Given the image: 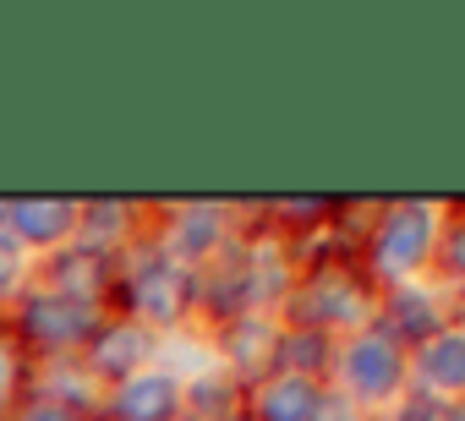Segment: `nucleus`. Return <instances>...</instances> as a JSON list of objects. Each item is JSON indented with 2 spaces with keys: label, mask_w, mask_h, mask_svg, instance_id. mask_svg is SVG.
Listing matches in <instances>:
<instances>
[{
  "label": "nucleus",
  "mask_w": 465,
  "mask_h": 421,
  "mask_svg": "<svg viewBox=\"0 0 465 421\" xmlns=\"http://www.w3.org/2000/svg\"><path fill=\"white\" fill-rule=\"evenodd\" d=\"M285 318L291 328H318V334H361L378 323V301L383 290L367 279V269L356 258H312L307 269L291 274L285 285Z\"/></svg>",
  "instance_id": "1"
},
{
  "label": "nucleus",
  "mask_w": 465,
  "mask_h": 421,
  "mask_svg": "<svg viewBox=\"0 0 465 421\" xmlns=\"http://www.w3.org/2000/svg\"><path fill=\"white\" fill-rule=\"evenodd\" d=\"M438 236H443V220H438L432 202H394V208H383L378 225L367 230V247H361L367 279L378 290L411 285L421 269H432Z\"/></svg>",
  "instance_id": "2"
},
{
  "label": "nucleus",
  "mask_w": 465,
  "mask_h": 421,
  "mask_svg": "<svg viewBox=\"0 0 465 421\" xmlns=\"http://www.w3.org/2000/svg\"><path fill=\"white\" fill-rule=\"evenodd\" d=\"M121 312L137 318L143 328H175L192 312V269H181L175 258H164L159 241H148L137 258H126L121 279H115Z\"/></svg>",
  "instance_id": "3"
},
{
  "label": "nucleus",
  "mask_w": 465,
  "mask_h": 421,
  "mask_svg": "<svg viewBox=\"0 0 465 421\" xmlns=\"http://www.w3.org/2000/svg\"><path fill=\"white\" fill-rule=\"evenodd\" d=\"M99 323H104V307L72 301V296H61V290H50V285L23 290V296H17V318H12L17 339H23L39 361H45V356H77V350L94 339Z\"/></svg>",
  "instance_id": "4"
},
{
  "label": "nucleus",
  "mask_w": 465,
  "mask_h": 421,
  "mask_svg": "<svg viewBox=\"0 0 465 421\" xmlns=\"http://www.w3.org/2000/svg\"><path fill=\"white\" fill-rule=\"evenodd\" d=\"M334 372L345 377V399L361 410V405H394L400 394H405V383H411V350L400 345V339H389L378 323L372 328H361V334H351L345 345H340V356H334Z\"/></svg>",
  "instance_id": "5"
},
{
  "label": "nucleus",
  "mask_w": 465,
  "mask_h": 421,
  "mask_svg": "<svg viewBox=\"0 0 465 421\" xmlns=\"http://www.w3.org/2000/svg\"><path fill=\"white\" fill-rule=\"evenodd\" d=\"M153 350H159V334H153V328H143V323L126 318V312H104V323L94 328V339H88L77 356H83V367H88L104 388H115V383L137 377V372L153 361Z\"/></svg>",
  "instance_id": "6"
},
{
  "label": "nucleus",
  "mask_w": 465,
  "mask_h": 421,
  "mask_svg": "<svg viewBox=\"0 0 465 421\" xmlns=\"http://www.w3.org/2000/svg\"><path fill=\"white\" fill-rule=\"evenodd\" d=\"M115 279H121V263L83 247V241H66L61 252H50V269H45V285L72 296V301H88V307H110L115 301Z\"/></svg>",
  "instance_id": "7"
},
{
  "label": "nucleus",
  "mask_w": 465,
  "mask_h": 421,
  "mask_svg": "<svg viewBox=\"0 0 465 421\" xmlns=\"http://www.w3.org/2000/svg\"><path fill=\"white\" fill-rule=\"evenodd\" d=\"M411 383H416V394H427L438 405L465 399V323H449L427 345L411 350Z\"/></svg>",
  "instance_id": "8"
},
{
  "label": "nucleus",
  "mask_w": 465,
  "mask_h": 421,
  "mask_svg": "<svg viewBox=\"0 0 465 421\" xmlns=\"http://www.w3.org/2000/svg\"><path fill=\"white\" fill-rule=\"evenodd\" d=\"M224 241H230V208H219V202H181L159 236L164 258H175L181 269L208 263Z\"/></svg>",
  "instance_id": "9"
},
{
  "label": "nucleus",
  "mask_w": 465,
  "mask_h": 421,
  "mask_svg": "<svg viewBox=\"0 0 465 421\" xmlns=\"http://www.w3.org/2000/svg\"><path fill=\"white\" fill-rule=\"evenodd\" d=\"M274 345H280V328L269 323V312H242V318L219 323V356L242 388H252L274 372Z\"/></svg>",
  "instance_id": "10"
},
{
  "label": "nucleus",
  "mask_w": 465,
  "mask_h": 421,
  "mask_svg": "<svg viewBox=\"0 0 465 421\" xmlns=\"http://www.w3.org/2000/svg\"><path fill=\"white\" fill-rule=\"evenodd\" d=\"M186 388L170 372H137L126 383L110 388L104 399V421H181Z\"/></svg>",
  "instance_id": "11"
},
{
  "label": "nucleus",
  "mask_w": 465,
  "mask_h": 421,
  "mask_svg": "<svg viewBox=\"0 0 465 421\" xmlns=\"http://www.w3.org/2000/svg\"><path fill=\"white\" fill-rule=\"evenodd\" d=\"M378 328H383L389 339H400L405 350H416V345H427L438 328H449V312H443V301H438L432 290H421V285H394V290H383V301H378Z\"/></svg>",
  "instance_id": "12"
},
{
  "label": "nucleus",
  "mask_w": 465,
  "mask_h": 421,
  "mask_svg": "<svg viewBox=\"0 0 465 421\" xmlns=\"http://www.w3.org/2000/svg\"><path fill=\"white\" fill-rule=\"evenodd\" d=\"M34 394L39 399H55V405H66L72 416H83V421H94V416H104V399H110V388L83 367V356H45L39 367H34Z\"/></svg>",
  "instance_id": "13"
},
{
  "label": "nucleus",
  "mask_w": 465,
  "mask_h": 421,
  "mask_svg": "<svg viewBox=\"0 0 465 421\" xmlns=\"http://www.w3.org/2000/svg\"><path fill=\"white\" fill-rule=\"evenodd\" d=\"M6 236L17 247H45L61 252L66 241H77V202H45V197H12L6 208Z\"/></svg>",
  "instance_id": "14"
},
{
  "label": "nucleus",
  "mask_w": 465,
  "mask_h": 421,
  "mask_svg": "<svg viewBox=\"0 0 465 421\" xmlns=\"http://www.w3.org/2000/svg\"><path fill=\"white\" fill-rule=\"evenodd\" d=\"M323 383H312V377H291V372H269L263 383H252L247 388V399H242V410L252 416V421H312V410L323 405Z\"/></svg>",
  "instance_id": "15"
},
{
  "label": "nucleus",
  "mask_w": 465,
  "mask_h": 421,
  "mask_svg": "<svg viewBox=\"0 0 465 421\" xmlns=\"http://www.w3.org/2000/svg\"><path fill=\"white\" fill-rule=\"evenodd\" d=\"M334 356H340V339L334 334H318V328H280V345H274V372H291V377H312L323 383L334 372Z\"/></svg>",
  "instance_id": "16"
},
{
  "label": "nucleus",
  "mask_w": 465,
  "mask_h": 421,
  "mask_svg": "<svg viewBox=\"0 0 465 421\" xmlns=\"http://www.w3.org/2000/svg\"><path fill=\"white\" fill-rule=\"evenodd\" d=\"M242 383L230 377V372H208L186 388V405H181V421H224V416H236L242 410Z\"/></svg>",
  "instance_id": "17"
},
{
  "label": "nucleus",
  "mask_w": 465,
  "mask_h": 421,
  "mask_svg": "<svg viewBox=\"0 0 465 421\" xmlns=\"http://www.w3.org/2000/svg\"><path fill=\"white\" fill-rule=\"evenodd\" d=\"M34 394V350L17 339V328L0 323V416H12Z\"/></svg>",
  "instance_id": "18"
},
{
  "label": "nucleus",
  "mask_w": 465,
  "mask_h": 421,
  "mask_svg": "<svg viewBox=\"0 0 465 421\" xmlns=\"http://www.w3.org/2000/svg\"><path fill=\"white\" fill-rule=\"evenodd\" d=\"M438 274L443 279H454V285H465V220H454V225H443V236H438Z\"/></svg>",
  "instance_id": "19"
},
{
  "label": "nucleus",
  "mask_w": 465,
  "mask_h": 421,
  "mask_svg": "<svg viewBox=\"0 0 465 421\" xmlns=\"http://www.w3.org/2000/svg\"><path fill=\"white\" fill-rule=\"evenodd\" d=\"M23 274H28V269H23V247H17L6 230H0V307H6V301L23 290Z\"/></svg>",
  "instance_id": "20"
},
{
  "label": "nucleus",
  "mask_w": 465,
  "mask_h": 421,
  "mask_svg": "<svg viewBox=\"0 0 465 421\" xmlns=\"http://www.w3.org/2000/svg\"><path fill=\"white\" fill-rule=\"evenodd\" d=\"M438 416H443V405H438V399H427V394H416V388H411V394H400V399L383 410V421H438Z\"/></svg>",
  "instance_id": "21"
},
{
  "label": "nucleus",
  "mask_w": 465,
  "mask_h": 421,
  "mask_svg": "<svg viewBox=\"0 0 465 421\" xmlns=\"http://www.w3.org/2000/svg\"><path fill=\"white\" fill-rule=\"evenodd\" d=\"M12 421H83V416H72V410H66V405H55V399L28 394V399L12 410Z\"/></svg>",
  "instance_id": "22"
},
{
  "label": "nucleus",
  "mask_w": 465,
  "mask_h": 421,
  "mask_svg": "<svg viewBox=\"0 0 465 421\" xmlns=\"http://www.w3.org/2000/svg\"><path fill=\"white\" fill-rule=\"evenodd\" d=\"M361 416H367V410H356L345 394H323V405L312 410V421H361Z\"/></svg>",
  "instance_id": "23"
},
{
  "label": "nucleus",
  "mask_w": 465,
  "mask_h": 421,
  "mask_svg": "<svg viewBox=\"0 0 465 421\" xmlns=\"http://www.w3.org/2000/svg\"><path fill=\"white\" fill-rule=\"evenodd\" d=\"M438 421H465V399H454V405H443V416Z\"/></svg>",
  "instance_id": "24"
},
{
  "label": "nucleus",
  "mask_w": 465,
  "mask_h": 421,
  "mask_svg": "<svg viewBox=\"0 0 465 421\" xmlns=\"http://www.w3.org/2000/svg\"><path fill=\"white\" fill-rule=\"evenodd\" d=\"M224 421H252V416H247V410H236V416H224Z\"/></svg>",
  "instance_id": "25"
},
{
  "label": "nucleus",
  "mask_w": 465,
  "mask_h": 421,
  "mask_svg": "<svg viewBox=\"0 0 465 421\" xmlns=\"http://www.w3.org/2000/svg\"><path fill=\"white\" fill-rule=\"evenodd\" d=\"M361 421H383V416H361Z\"/></svg>",
  "instance_id": "26"
}]
</instances>
